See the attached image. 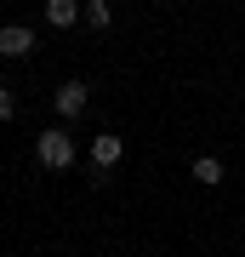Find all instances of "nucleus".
<instances>
[{
    "mask_svg": "<svg viewBox=\"0 0 245 257\" xmlns=\"http://www.w3.org/2000/svg\"><path fill=\"white\" fill-rule=\"evenodd\" d=\"M35 160L46 166V172H69V166H74V138H69L63 126L40 132V138H35Z\"/></svg>",
    "mask_w": 245,
    "mask_h": 257,
    "instance_id": "nucleus-1",
    "label": "nucleus"
},
{
    "mask_svg": "<svg viewBox=\"0 0 245 257\" xmlns=\"http://www.w3.org/2000/svg\"><path fill=\"white\" fill-rule=\"evenodd\" d=\"M86 103H91V86H86V80H63V86H57V92H52V109L63 114V120L86 114Z\"/></svg>",
    "mask_w": 245,
    "mask_h": 257,
    "instance_id": "nucleus-2",
    "label": "nucleus"
},
{
    "mask_svg": "<svg viewBox=\"0 0 245 257\" xmlns=\"http://www.w3.org/2000/svg\"><path fill=\"white\" fill-rule=\"evenodd\" d=\"M120 155H126V138H114V132L91 138V166H97V183L109 177V166H120Z\"/></svg>",
    "mask_w": 245,
    "mask_h": 257,
    "instance_id": "nucleus-3",
    "label": "nucleus"
},
{
    "mask_svg": "<svg viewBox=\"0 0 245 257\" xmlns=\"http://www.w3.org/2000/svg\"><path fill=\"white\" fill-rule=\"evenodd\" d=\"M29 52H35V29H23V23L0 29V57H29Z\"/></svg>",
    "mask_w": 245,
    "mask_h": 257,
    "instance_id": "nucleus-4",
    "label": "nucleus"
},
{
    "mask_svg": "<svg viewBox=\"0 0 245 257\" xmlns=\"http://www.w3.org/2000/svg\"><path fill=\"white\" fill-rule=\"evenodd\" d=\"M80 18H86L80 0H46V23H52V29H69V23H80Z\"/></svg>",
    "mask_w": 245,
    "mask_h": 257,
    "instance_id": "nucleus-5",
    "label": "nucleus"
},
{
    "mask_svg": "<svg viewBox=\"0 0 245 257\" xmlns=\"http://www.w3.org/2000/svg\"><path fill=\"white\" fill-rule=\"evenodd\" d=\"M194 183H222V160L217 155H200V160H194Z\"/></svg>",
    "mask_w": 245,
    "mask_h": 257,
    "instance_id": "nucleus-6",
    "label": "nucleus"
},
{
    "mask_svg": "<svg viewBox=\"0 0 245 257\" xmlns=\"http://www.w3.org/2000/svg\"><path fill=\"white\" fill-rule=\"evenodd\" d=\"M109 18H114L109 0H86V23H91V29H109Z\"/></svg>",
    "mask_w": 245,
    "mask_h": 257,
    "instance_id": "nucleus-7",
    "label": "nucleus"
},
{
    "mask_svg": "<svg viewBox=\"0 0 245 257\" xmlns=\"http://www.w3.org/2000/svg\"><path fill=\"white\" fill-rule=\"evenodd\" d=\"M18 114V97H12V86H0V120H12Z\"/></svg>",
    "mask_w": 245,
    "mask_h": 257,
    "instance_id": "nucleus-8",
    "label": "nucleus"
}]
</instances>
